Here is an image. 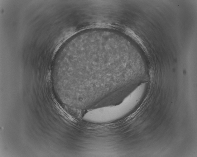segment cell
<instances>
[{"mask_svg": "<svg viewBox=\"0 0 197 157\" xmlns=\"http://www.w3.org/2000/svg\"><path fill=\"white\" fill-rule=\"evenodd\" d=\"M147 87L146 83L138 85L120 103L94 109L87 114L88 121L92 123H103L112 121L124 117L138 105Z\"/></svg>", "mask_w": 197, "mask_h": 157, "instance_id": "6da1fadb", "label": "cell"}]
</instances>
